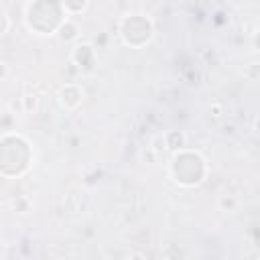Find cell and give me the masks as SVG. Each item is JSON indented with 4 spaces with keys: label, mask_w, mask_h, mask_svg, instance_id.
<instances>
[{
    "label": "cell",
    "mask_w": 260,
    "mask_h": 260,
    "mask_svg": "<svg viewBox=\"0 0 260 260\" xmlns=\"http://www.w3.org/2000/svg\"><path fill=\"white\" fill-rule=\"evenodd\" d=\"M244 75L250 81H260V63H248L244 69Z\"/></svg>",
    "instance_id": "1"
},
{
    "label": "cell",
    "mask_w": 260,
    "mask_h": 260,
    "mask_svg": "<svg viewBox=\"0 0 260 260\" xmlns=\"http://www.w3.org/2000/svg\"><path fill=\"white\" fill-rule=\"evenodd\" d=\"M258 32H260V20H258Z\"/></svg>",
    "instance_id": "2"
}]
</instances>
